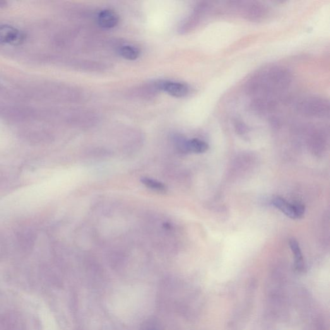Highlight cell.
<instances>
[{
    "label": "cell",
    "mask_w": 330,
    "mask_h": 330,
    "mask_svg": "<svg viewBox=\"0 0 330 330\" xmlns=\"http://www.w3.org/2000/svg\"><path fill=\"white\" fill-rule=\"evenodd\" d=\"M232 4L239 9L243 18L252 22H260L268 16V6L261 2H233Z\"/></svg>",
    "instance_id": "cell-3"
},
{
    "label": "cell",
    "mask_w": 330,
    "mask_h": 330,
    "mask_svg": "<svg viewBox=\"0 0 330 330\" xmlns=\"http://www.w3.org/2000/svg\"><path fill=\"white\" fill-rule=\"evenodd\" d=\"M208 144L199 139H192L187 141V150L192 153L201 154L205 153L208 149Z\"/></svg>",
    "instance_id": "cell-11"
},
{
    "label": "cell",
    "mask_w": 330,
    "mask_h": 330,
    "mask_svg": "<svg viewBox=\"0 0 330 330\" xmlns=\"http://www.w3.org/2000/svg\"><path fill=\"white\" fill-rule=\"evenodd\" d=\"M209 9L208 2H200L195 7L193 11L180 26L179 32L187 34L195 29L199 25L202 17Z\"/></svg>",
    "instance_id": "cell-4"
},
{
    "label": "cell",
    "mask_w": 330,
    "mask_h": 330,
    "mask_svg": "<svg viewBox=\"0 0 330 330\" xmlns=\"http://www.w3.org/2000/svg\"><path fill=\"white\" fill-rule=\"evenodd\" d=\"M292 81V74L283 66H272L260 70L246 83L248 95L263 97L285 90Z\"/></svg>",
    "instance_id": "cell-1"
},
{
    "label": "cell",
    "mask_w": 330,
    "mask_h": 330,
    "mask_svg": "<svg viewBox=\"0 0 330 330\" xmlns=\"http://www.w3.org/2000/svg\"><path fill=\"white\" fill-rule=\"evenodd\" d=\"M141 182L146 187L154 191L160 192V193H166L167 191V188L163 183L159 182L158 181L152 179L148 177H143Z\"/></svg>",
    "instance_id": "cell-12"
},
{
    "label": "cell",
    "mask_w": 330,
    "mask_h": 330,
    "mask_svg": "<svg viewBox=\"0 0 330 330\" xmlns=\"http://www.w3.org/2000/svg\"><path fill=\"white\" fill-rule=\"evenodd\" d=\"M273 204L288 218L293 219H298L296 215L294 205L288 203L285 199L279 197H276L273 200Z\"/></svg>",
    "instance_id": "cell-8"
},
{
    "label": "cell",
    "mask_w": 330,
    "mask_h": 330,
    "mask_svg": "<svg viewBox=\"0 0 330 330\" xmlns=\"http://www.w3.org/2000/svg\"><path fill=\"white\" fill-rule=\"evenodd\" d=\"M290 247L294 255L296 268L298 271H303L304 268V260H303V254L301 252V248L298 242L294 239L290 241Z\"/></svg>",
    "instance_id": "cell-10"
},
{
    "label": "cell",
    "mask_w": 330,
    "mask_h": 330,
    "mask_svg": "<svg viewBox=\"0 0 330 330\" xmlns=\"http://www.w3.org/2000/svg\"><path fill=\"white\" fill-rule=\"evenodd\" d=\"M235 128L238 134H243L247 131V127L244 123L241 120H236L235 122Z\"/></svg>",
    "instance_id": "cell-13"
},
{
    "label": "cell",
    "mask_w": 330,
    "mask_h": 330,
    "mask_svg": "<svg viewBox=\"0 0 330 330\" xmlns=\"http://www.w3.org/2000/svg\"><path fill=\"white\" fill-rule=\"evenodd\" d=\"M159 91H163L175 98H184L189 95V86L182 82L169 80L155 81Z\"/></svg>",
    "instance_id": "cell-5"
},
{
    "label": "cell",
    "mask_w": 330,
    "mask_h": 330,
    "mask_svg": "<svg viewBox=\"0 0 330 330\" xmlns=\"http://www.w3.org/2000/svg\"><path fill=\"white\" fill-rule=\"evenodd\" d=\"M120 56L128 60H136L140 56V50L136 46L124 45L118 50Z\"/></svg>",
    "instance_id": "cell-9"
},
{
    "label": "cell",
    "mask_w": 330,
    "mask_h": 330,
    "mask_svg": "<svg viewBox=\"0 0 330 330\" xmlns=\"http://www.w3.org/2000/svg\"><path fill=\"white\" fill-rule=\"evenodd\" d=\"M25 40V34L18 28L9 25H0V43L18 46L22 44Z\"/></svg>",
    "instance_id": "cell-6"
},
{
    "label": "cell",
    "mask_w": 330,
    "mask_h": 330,
    "mask_svg": "<svg viewBox=\"0 0 330 330\" xmlns=\"http://www.w3.org/2000/svg\"><path fill=\"white\" fill-rule=\"evenodd\" d=\"M97 21L101 27L109 29L117 26L119 22V16L111 9H104L98 13Z\"/></svg>",
    "instance_id": "cell-7"
},
{
    "label": "cell",
    "mask_w": 330,
    "mask_h": 330,
    "mask_svg": "<svg viewBox=\"0 0 330 330\" xmlns=\"http://www.w3.org/2000/svg\"><path fill=\"white\" fill-rule=\"evenodd\" d=\"M329 108V101L319 96L303 99L297 107L298 112L303 116L316 119L328 117Z\"/></svg>",
    "instance_id": "cell-2"
}]
</instances>
